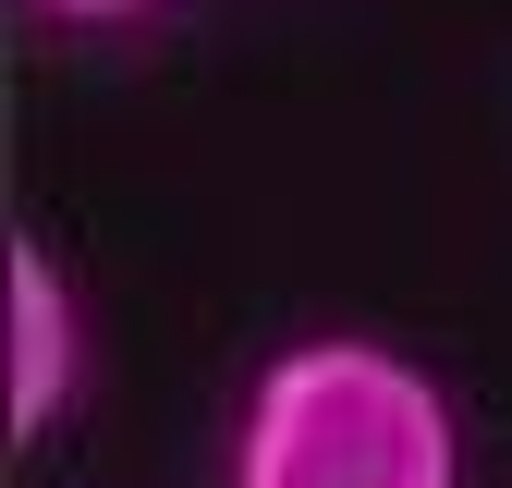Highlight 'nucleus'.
<instances>
[{
	"mask_svg": "<svg viewBox=\"0 0 512 488\" xmlns=\"http://www.w3.org/2000/svg\"><path fill=\"white\" fill-rule=\"evenodd\" d=\"M232 488H464V440L415 354L330 330L256 366Z\"/></svg>",
	"mask_w": 512,
	"mask_h": 488,
	"instance_id": "f257e3e1",
	"label": "nucleus"
},
{
	"mask_svg": "<svg viewBox=\"0 0 512 488\" xmlns=\"http://www.w3.org/2000/svg\"><path fill=\"white\" fill-rule=\"evenodd\" d=\"M25 13H49V25H135V13H159V0H25Z\"/></svg>",
	"mask_w": 512,
	"mask_h": 488,
	"instance_id": "7ed1b4c3",
	"label": "nucleus"
},
{
	"mask_svg": "<svg viewBox=\"0 0 512 488\" xmlns=\"http://www.w3.org/2000/svg\"><path fill=\"white\" fill-rule=\"evenodd\" d=\"M74 281H61V257L37 232H13V440H37V427L74 403Z\"/></svg>",
	"mask_w": 512,
	"mask_h": 488,
	"instance_id": "f03ea898",
	"label": "nucleus"
}]
</instances>
